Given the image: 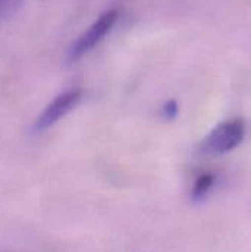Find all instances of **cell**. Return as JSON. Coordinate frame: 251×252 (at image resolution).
I'll return each mask as SVG.
<instances>
[{
	"instance_id": "obj_1",
	"label": "cell",
	"mask_w": 251,
	"mask_h": 252,
	"mask_svg": "<svg viewBox=\"0 0 251 252\" xmlns=\"http://www.w3.org/2000/svg\"><path fill=\"white\" fill-rule=\"evenodd\" d=\"M119 21L118 9L105 10L94 22L69 46L66 59L69 63L78 62L84 56H87L91 50H94L115 28Z\"/></svg>"
},
{
	"instance_id": "obj_2",
	"label": "cell",
	"mask_w": 251,
	"mask_h": 252,
	"mask_svg": "<svg viewBox=\"0 0 251 252\" xmlns=\"http://www.w3.org/2000/svg\"><path fill=\"white\" fill-rule=\"evenodd\" d=\"M246 138V124L243 119H232L222 122L206 136L201 150L210 156H223L231 153Z\"/></svg>"
},
{
	"instance_id": "obj_3",
	"label": "cell",
	"mask_w": 251,
	"mask_h": 252,
	"mask_svg": "<svg viewBox=\"0 0 251 252\" xmlns=\"http://www.w3.org/2000/svg\"><path fill=\"white\" fill-rule=\"evenodd\" d=\"M82 95H84V93L81 88H71V90L61 93L59 95H56L44 107V110L38 115V118L34 124V130L44 132V130L53 127L81 103Z\"/></svg>"
},
{
	"instance_id": "obj_4",
	"label": "cell",
	"mask_w": 251,
	"mask_h": 252,
	"mask_svg": "<svg viewBox=\"0 0 251 252\" xmlns=\"http://www.w3.org/2000/svg\"><path fill=\"white\" fill-rule=\"evenodd\" d=\"M215 184H216V176L212 175V173H204V175H200L195 182H194V187L191 190V201L192 202H201L207 198V195L212 192V189L215 188Z\"/></svg>"
},
{
	"instance_id": "obj_5",
	"label": "cell",
	"mask_w": 251,
	"mask_h": 252,
	"mask_svg": "<svg viewBox=\"0 0 251 252\" xmlns=\"http://www.w3.org/2000/svg\"><path fill=\"white\" fill-rule=\"evenodd\" d=\"M160 115L165 121H174L179 115V104L177 100H168L163 103L160 109Z\"/></svg>"
},
{
	"instance_id": "obj_6",
	"label": "cell",
	"mask_w": 251,
	"mask_h": 252,
	"mask_svg": "<svg viewBox=\"0 0 251 252\" xmlns=\"http://www.w3.org/2000/svg\"><path fill=\"white\" fill-rule=\"evenodd\" d=\"M12 3V0H0V13Z\"/></svg>"
}]
</instances>
